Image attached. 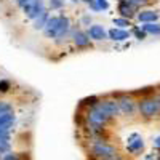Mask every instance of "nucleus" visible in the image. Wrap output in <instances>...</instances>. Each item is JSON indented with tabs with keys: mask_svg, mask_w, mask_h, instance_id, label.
<instances>
[{
	"mask_svg": "<svg viewBox=\"0 0 160 160\" xmlns=\"http://www.w3.org/2000/svg\"><path fill=\"white\" fill-rule=\"evenodd\" d=\"M118 106H120V111H122V112H125V114H128V115H133V114H135L136 104H135V101H133L131 96L122 95V96L118 98Z\"/></svg>",
	"mask_w": 160,
	"mask_h": 160,
	"instance_id": "obj_7",
	"label": "nucleus"
},
{
	"mask_svg": "<svg viewBox=\"0 0 160 160\" xmlns=\"http://www.w3.org/2000/svg\"><path fill=\"white\" fill-rule=\"evenodd\" d=\"M88 5L91 7V10H95V11L101 10V8H99V5H98V2H96V0H95V2H91V3H88Z\"/></svg>",
	"mask_w": 160,
	"mask_h": 160,
	"instance_id": "obj_27",
	"label": "nucleus"
},
{
	"mask_svg": "<svg viewBox=\"0 0 160 160\" xmlns=\"http://www.w3.org/2000/svg\"><path fill=\"white\" fill-rule=\"evenodd\" d=\"M8 90H10V82H8V80H0V91L5 93Z\"/></svg>",
	"mask_w": 160,
	"mask_h": 160,
	"instance_id": "obj_20",
	"label": "nucleus"
},
{
	"mask_svg": "<svg viewBox=\"0 0 160 160\" xmlns=\"http://www.w3.org/2000/svg\"><path fill=\"white\" fill-rule=\"evenodd\" d=\"M154 90V87H146V88H141V90H138V91H135L136 95H146V93H151Z\"/></svg>",
	"mask_w": 160,
	"mask_h": 160,
	"instance_id": "obj_23",
	"label": "nucleus"
},
{
	"mask_svg": "<svg viewBox=\"0 0 160 160\" xmlns=\"http://www.w3.org/2000/svg\"><path fill=\"white\" fill-rule=\"evenodd\" d=\"M114 24H115V26H120V28H127V26H131L130 19H127V18H117V19H114Z\"/></svg>",
	"mask_w": 160,
	"mask_h": 160,
	"instance_id": "obj_18",
	"label": "nucleus"
},
{
	"mask_svg": "<svg viewBox=\"0 0 160 160\" xmlns=\"http://www.w3.org/2000/svg\"><path fill=\"white\" fill-rule=\"evenodd\" d=\"M139 114L146 118H152L160 114V96H148L138 102Z\"/></svg>",
	"mask_w": 160,
	"mask_h": 160,
	"instance_id": "obj_2",
	"label": "nucleus"
},
{
	"mask_svg": "<svg viewBox=\"0 0 160 160\" xmlns=\"http://www.w3.org/2000/svg\"><path fill=\"white\" fill-rule=\"evenodd\" d=\"M141 31L146 34H152V35H160V24L158 22H149V24H142Z\"/></svg>",
	"mask_w": 160,
	"mask_h": 160,
	"instance_id": "obj_15",
	"label": "nucleus"
},
{
	"mask_svg": "<svg viewBox=\"0 0 160 160\" xmlns=\"http://www.w3.org/2000/svg\"><path fill=\"white\" fill-rule=\"evenodd\" d=\"M98 106H99V108H101L106 114H108L109 117H112V115H118V112H120L118 101H115V99H104V101L98 102Z\"/></svg>",
	"mask_w": 160,
	"mask_h": 160,
	"instance_id": "obj_6",
	"label": "nucleus"
},
{
	"mask_svg": "<svg viewBox=\"0 0 160 160\" xmlns=\"http://www.w3.org/2000/svg\"><path fill=\"white\" fill-rule=\"evenodd\" d=\"M72 2H77V0H72Z\"/></svg>",
	"mask_w": 160,
	"mask_h": 160,
	"instance_id": "obj_32",
	"label": "nucleus"
},
{
	"mask_svg": "<svg viewBox=\"0 0 160 160\" xmlns=\"http://www.w3.org/2000/svg\"><path fill=\"white\" fill-rule=\"evenodd\" d=\"M13 123H15V115H13L11 112L0 115V135L10 133V128H11Z\"/></svg>",
	"mask_w": 160,
	"mask_h": 160,
	"instance_id": "obj_10",
	"label": "nucleus"
},
{
	"mask_svg": "<svg viewBox=\"0 0 160 160\" xmlns=\"http://www.w3.org/2000/svg\"><path fill=\"white\" fill-rule=\"evenodd\" d=\"M154 146H155L157 149H160V135H158V136L154 139Z\"/></svg>",
	"mask_w": 160,
	"mask_h": 160,
	"instance_id": "obj_29",
	"label": "nucleus"
},
{
	"mask_svg": "<svg viewBox=\"0 0 160 160\" xmlns=\"http://www.w3.org/2000/svg\"><path fill=\"white\" fill-rule=\"evenodd\" d=\"M111 160H122V158H118V157H114V158H111Z\"/></svg>",
	"mask_w": 160,
	"mask_h": 160,
	"instance_id": "obj_31",
	"label": "nucleus"
},
{
	"mask_svg": "<svg viewBox=\"0 0 160 160\" xmlns=\"http://www.w3.org/2000/svg\"><path fill=\"white\" fill-rule=\"evenodd\" d=\"M69 28H71V22H69V19L66 18L64 15H61V16H51L48 19L47 26H45L43 32H45L47 37L55 38V37H62L66 32L69 31Z\"/></svg>",
	"mask_w": 160,
	"mask_h": 160,
	"instance_id": "obj_1",
	"label": "nucleus"
},
{
	"mask_svg": "<svg viewBox=\"0 0 160 160\" xmlns=\"http://www.w3.org/2000/svg\"><path fill=\"white\" fill-rule=\"evenodd\" d=\"M82 21H83L85 24H90V16H83V18H82Z\"/></svg>",
	"mask_w": 160,
	"mask_h": 160,
	"instance_id": "obj_30",
	"label": "nucleus"
},
{
	"mask_svg": "<svg viewBox=\"0 0 160 160\" xmlns=\"http://www.w3.org/2000/svg\"><path fill=\"white\" fill-rule=\"evenodd\" d=\"M11 109H13V108H11V104H10V102H5V101L0 102V115L11 112Z\"/></svg>",
	"mask_w": 160,
	"mask_h": 160,
	"instance_id": "obj_17",
	"label": "nucleus"
},
{
	"mask_svg": "<svg viewBox=\"0 0 160 160\" xmlns=\"http://www.w3.org/2000/svg\"><path fill=\"white\" fill-rule=\"evenodd\" d=\"M136 10H138V7L131 5L128 0H120V2H118V13L123 18H127V19H130L133 15H135Z\"/></svg>",
	"mask_w": 160,
	"mask_h": 160,
	"instance_id": "obj_9",
	"label": "nucleus"
},
{
	"mask_svg": "<svg viewBox=\"0 0 160 160\" xmlns=\"http://www.w3.org/2000/svg\"><path fill=\"white\" fill-rule=\"evenodd\" d=\"M74 42H75L77 47H88V45H90L88 34H83V32L77 31V32L74 34Z\"/></svg>",
	"mask_w": 160,
	"mask_h": 160,
	"instance_id": "obj_14",
	"label": "nucleus"
},
{
	"mask_svg": "<svg viewBox=\"0 0 160 160\" xmlns=\"http://www.w3.org/2000/svg\"><path fill=\"white\" fill-rule=\"evenodd\" d=\"M109 37L112 40H117V42H122V40H127L130 37V32L125 31V29H111L109 31Z\"/></svg>",
	"mask_w": 160,
	"mask_h": 160,
	"instance_id": "obj_13",
	"label": "nucleus"
},
{
	"mask_svg": "<svg viewBox=\"0 0 160 160\" xmlns=\"http://www.w3.org/2000/svg\"><path fill=\"white\" fill-rule=\"evenodd\" d=\"M29 2H32V0H18V5L24 8V7H26V5H28Z\"/></svg>",
	"mask_w": 160,
	"mask_h": 160,
	"instance_id": "obj_28",
	"label": "nucleus"
},
{
	"mask_svg": "<svg viewBox=\"0 0 160 160\" xmlns=\"http://www.w3.org/2000/svg\"><path fill=\"white\" fill-rule=\"evenodd\" d=\"M142 148H144L142 138L138 135V133H133V135L128 138V146H127V149H128L130 152H133V154H138V152L142 151Z\"/></svg>",
	"mask_w": 160,
	"mask_h": 160,
	"instance_id": "obj_8",
	"label": "nucleus"
},
{
	"mask_svg": "<svg viewBox=\"0 0 160 160\" xmlns=\"http://www.w3.org/2000/svg\"><path fill=\"white\" fill-rule=\"evenodd\" d=\"M142 160H158V157H157L154 152H151V154H146V155L142 157Z\"/></svg>",
	"mask_w": 160,
	"mask_h": 160,
	"instance_id": "obj_24",
	"label": "nucleus"
},
{
	"mask_svg": "<svg viewBox=\"0 0 160 160\" xmlns=\"http://www.w3.org/2000/svg\"><path fill=\"white\" fill-rule=\"evenodd\" d=\"M128 2L131 3V5H135V7H141V5H146V3H149V0H128Z\"/></svg>",
	"mask_w": 160,
	"mask_h": 160,
	"instance_id": "obj_22",
	"label": "nucleus"
},
{
	"mask_svg": "<svg viewBox=\"0 0 160 160\" xmlns=\"http://www.w3.org/2000/svg\"><path fill=\"white\" fill-rule=\"evenodd\" d=\"M64 7V0H50V8L51 10H59Z\"/></svg>",
	"mask_w": 160,
	"mask_h": 160,
	"instance_id": "obj_19",
	"label": "nucleus"
},
{
	"mask_svg": "<svg viewBox=\"0 0 160 160\" xmlns=\"http://www.w3.org/2000/svg\"><path fill=\"white\" fill-rule=\"evenodd\" d=\"M82 104H91V106H96V104H98V98H95V96L85 98V99L82 101Z\"/></svg>",
	"mask_w": 160,
	"mask_h": 160,
	"instance_id": "obj_21",
	"label": "nucleus"
},
{
	"mask_svg": "<svg viewBox=\"0 0 160 160\" xmlns=\"http://www.w3.org/2000/svg\"><path fill=\"white\" fill-rule=\"evenodd\" d=\"M135 32H136V37H138L139 40H142V38L146 37V32H144V31H139L138 28H135Z\"/></svg>",
	"mask_w": 160,
	"mask_h": 160,
	"instance_id": "obj_25",
	"label": "nucleus"
},
{
	"mask_svg": "<svg viewBox=\"0 0 160 160\" xmlns=\"http://www.w3.org/2000/svg\"><path fill=\"white\" fill-rule=\"evenodd\" d=\"M2 160H18V157H16L15 154H7Z\"/></svg>",
	"mask_w": 160,
	"mask_h": 160,
	"instance_id": "obj_26",
	"label": "nucleus"
},
{
	"mask_svg": "<svg viewBox=\"0 0 160 160\" xmlns=\"http://www.w3.org/2000/svg\"><path fill=\"white\" fill-rule=\"evenodd\" d=\"M88 120H90V122L95 125L96 128H99L101 125H104V123L109 120V115L106 114V112L99 108V106L96 104V106H93V108L90 109V112H88Z\"/></svg>",
	"mask_w": 160,
	"mask_h": 160,
	"instance_id": "obj_4",
	"label": "nucleus"
},
{
	"mask_svg": "<svg viewBox=\"0 0 160 160\" xmlns=\"http://www.w3.org/2000/svg\"><path fill=\"white\" fill-rule=\"evenodd\" d=\"M158 18V13L154 10H144L141 13H138V21L142 24H149V22H155Z\"/></svg>",
	"mask_w": 160,
	"mask_h": 160,
	"instance_id": "obj_12",
	"label": "nucleus"
},
{
	"mask_svg": "<svg viewBox=\"0 0 160 160\" xmlns=\"http://www.w3.org/2000/svg\"><path fill=\"white\" fill-rule=\"evenodd\" d=\"M93 154H95L98 158L101 160H111L115 157V149L112 148V146L106 144V142H96L95 146H93Z\"/></svg>",
	"mask_w": 160,
	"mask_h": 160,
	"instance_id": "obj_5",
	"label": "nucleus"
},
{
	"mask_svg": "<svg viewBox=\"0 0 160 160\" xmlns=\"http://www.w3.org/2000/svg\"><path fill=\"white\" fill-rule=\"evenodd\" d=\"M48 19H50V16H48V11H45L42 16H38V18L35 19L34 28H35V29H45V26H47Z\"/></svg>",
	"mask_w": 160,
	"mask_h": 160,
	"instance_id": "obj_16",
	"label": "nucleus"
},
{
	"mask_svg": "<svg viewBox=\"0 0 160 160\" xmlns=\"http://www.w3.org/2000/svg\"><path fill=\"white\" fill-rule=\"evenodd\" d=\"M108 35L109 34L106 32L104 28H102V26H99V24L90 26V29H88V37H91L93 40H104Z\"/></svg>",
	"mask_w": 160,
	"mask_h": 160,
	"instance_id": "obj_11",
	"label": "nucleus"
},
{
	"mask_svg": "<svg viewBox=\"0 0 160 160\" xmlns=\"http://www.w3.org/2000/svg\"><path fill=\"white\" fill-rule=\"evenodd\" d=\"M22 10H24L26 15H28V18H31V19H37L38 16H42L47 11L43 0H32V2H29Z\"/></svg>",
	"mask_w": 160,
	"mask_h": 160,
	"instance_id": "obj_3",
	"label": "nucleus"
}]
</instances>
